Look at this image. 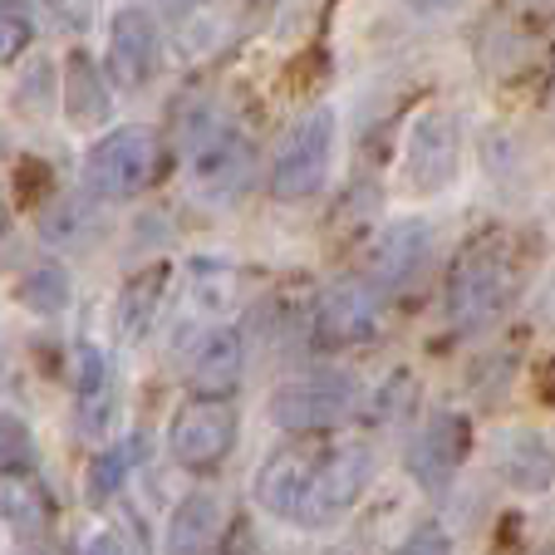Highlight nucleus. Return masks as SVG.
Returning <instances> with one entry per match:
<instances>
[{
	"instance_id": "f257e3e1",
	"label": "nucleus",
	"mask_w": 555,
	"mask_h": 555,
	"mask_svg": "<svg viewBox=\"0 0 555 555\" xmlns=\"http://www.w3.org/2000/svg\"><path fill=\"white\" fill-rule=\"evenodd\" d=\"M516 295V261L506 242H477L457 256L448 275V320L457 330H482Z\"/></svg>"
},
{
	"instance_id": "f03ea898",
	"label": "nucleus",
	"mask_w": 555,
	"mask_h": 555,
	"mask_svg": "<svg viewBox=\"0 0 555 555\" xmlns=\"http://www.w3.org/2000/svg\"><path fill=\"white\" fill-rule=\"evenodd\" d=\"M335 143H339V118L330 104L310 108L291 124L271 157V197L275 202H305L330 182L335 168Z\"/></svg>"
},
{
	"instance_id": "7ed1b4c3",
	"label": "nucleus",
	"mask_w": 555,
	"mask_h": 555,
	"mask_svg": "<svg viewBox=\"0 0 555 555\" xmlns=\"http://www.w3.org/2000/svg\"><path fill=\"white\" fill-rule=\"evenodd\" d=\"M157 163H163V143L153 128H114L85 153V192L99 202H128L153 188Z\"/></svg>"
},
{
	"instance_id": "20e7f679",
	"label": "nucleus",
	"mask_w": 555,
	"mask_h": 555,
	"mask_svg": "<svg viewBox=\"0 0 555 555\" xmlns=\"http://www.w3.org/2000/svg\"><path fill=\"white\" fill-rule=\"evenodd\" d=\"M251 163L256 153L246 143V133L236 124H227V118L207 114L188 128V178L202 197L211 202L236 197L246 188V178H251Z\"/></svg>"
},
{
	"instance_id": "39448f33",
	"label": "nucleus",
	"mask_w": 555,
	"mask_h": 555,
	"mask_svg": "<svg viewBox=\"0 0 555 555\" xmlns=\"http://www.w3.org/2000/svg\"><path fill=\"white\" fill-rule=\"evenodd\" d=\"M462 168V118L448 104H428L403 138V182L418 197L448 192Z\"/></svg>"
},
{
	"instance_id": "423d86ee",
	"label": "nucleus",
	"mask_w": 555,
	"mask_h": 555,
	"mask_svg": "<svg viewBox=\"0 0 555 555\" xmlns=\"http://www.w3.org/2000/svg\"><path fill=\"white\" fill-rule=\"evenodd\" d=\"M369 477H374V452H369L364 442H345V448H325V442H320V457H314V472H310V482H305L295 526L339 521V516L364 496Z\"/></svg>"
},
{
	"instance_id": "0eeeda50",
	"label": "nucleus",
	"mask_w": 555,
	"mask_h": 555,
	"mask_svg": "<svg viewBox=\"0 0 555 555\" xmlns=\"http://www.w3.org/2000/svg\"><path fill=\"white\" fill-rule=\"evenodd\" d=\"M359 403V384L349 374H300L271 393V423L285 433H325L345 423Z\"/></svg>"
},
{
	"instance_id": "6e6552de",
	"label": "nucleus",
	"mask_w": 555,
	"mask_h": 555,
	"mask_svg": "<svg viewBox=\"0 0 555 555\" xmlns=\"http://www.w3.org/2000/svg\"><path fill=\"white\" fill-rule=\"evenodd\" d=\"M104 69H108V85L124 89V94H138V89H147L157 79V69H163V30H157V21L143 5L114 11Z\"/></svg>"
},
{
	"instance_id": "1a4fd4ad",
	"label": "nucleus",
	"mask_w": 555,
	"mask_h": 555,
	"mask_svg": "<svg viewBox=\"0 0 555 555\" xmlns=\"http://www.w3.org/2000/svg\"><path fill=\"white\" fill-rule=\"evenodd\" d=\"M236 442V413H231L227 399H192L178 409L172 418V433H168V448L182 467L192 472H207L217 467L221 457L231 452Z\"/></svg>"
},
{
	"instance_id": "9d476101",
	"label": "nucleus",
	"mask_w": 555,
	"mask_h": 555,
	"mask_svg": "<svg viewBox=\"0 0 555 555\" xmlns=\"http://www.w3.org/2000/svg\"><path fill=\"white\" fill-rule=\"evenodd\" d=\"M428 251H433V227L423 217L388 221L374 236V246H369V285H378V291L409 285L428 266Z\"/></svg>"
},
{
	"instance_id": "9b49d317",
	"label": "nucleus",
	"mask_w": 555,
	"mask_h": 555,
	"mask_svg": "<svg viewBox=\"0 0 555 555\" xmlns=\"http://www.w3.org/2000/svg\"><path fill=\"white\" fill-rule=\"evenodd\" d=\"M378 330V285L335 281L314 305V335L320 345H364Z\"/></svg>"
},
{
	"instance_id": "f8f14e48",
	"label": "nucleus",
	"mask_w": 555,
	"mask_h": 555,
	"mask_svg": "<svg viewBox=\"0 0 555 555\" xmlns=\"http://www.w3.org/2000/svg\"><path fill=\"white\" fill-rule=\"evenodd\" d=\"M467 442H472L467 418H457V413H433L409 448L413 482H418L423 492H448L452 472H457L462 457H467Z\"/></svg>"
},
{
	"instance_id": "ddd939ff",
	"label": "nucleus",
	"mask_w": 555,
	"mask_h": 555,
	"mask_svg": "<svg viewBox=\"0 0 555 555\" xmlns=\"http://www.w3.org/2000/svg\"><path fill=\"white\" fill-rule=\"evenodd\" d=\"M314 457H320V442H291V448L266 457V467L256 472V502H261V512L295 521L305 482H310V472H314Z\"/></svg>"
},
{
	"instance_id": "4468645a",
	"label": "nucleus",
	"mask_w": 555,
	"mask_h": 555,
	"mask_svg": "<svg viewBox=\"0 0 555 555\" xmlns=\"http://www.w3.org/2000/svg\"><path fill=\"white\" fill-rule=\"evenodd\" d=\"M60 94H64V114H69L74 128H99V124H108V114H114V85H108V69L89 50L64 54Z\"/></svg>"
},
{
	"instance_id": "2eb2a0df",
	"label": "nucleus",
	"mask_w": 555,
	"mask_h": 555,
	"mask_svg": "<svg viewBox=\"0 0 555 555\" xmlns=\"http://www.w3.org/2000/svg\"><path fill=\"white\" fill-rule=\"evenodd\" d=\"M242 369H246L242 335L227 330V325H217L197 339V349H192L188 384L197 388V399H227V393H236V384H242Z\"/></svg>"
},
{
	"instance_id": "dca6fc26",
	"label": "nucleus",
	"mask_w": 555,
	"mask_h": 555,
	"mask_svg": "<svg viewBox=\"0 0 555 555\" xmlns=\"http://www.w3.org/2000/svg\"><path fill=\"white\" fill-rule=\"evenodd\" d=\"M221 531H227V512H221V502L211 492H192V496H182V506L172 512L163 555H217Z\"/></svg>"
},
{
	"instance_id": "f3484780",
	"label": "nucleus",
	"mask_w": 555,
	"mask_h": 555,
	"mask_svg": "<svg viewBox=\"0 0 555 555\" xmlns=\"http://www.w3.org/2000/svg\"><path fill=\"white\" fill-rule=\"evenodd\" d=\"M168 285H172V266L168 261H153L124 285L118 295V310H114V325L124 339H143L147 330L157 325L163 314V300H168Z\"/></svg>"
},
{
	"instance_id": "a211bd4d",
	"label": "nucleus",
	"mask_w": 555,
	"mask_h": 555,
	"mask_svg": "<svg viewBox=\"0 0 555 555\" xmlns=\"http://www.w3.org/2000/svg\"><path fill=\"white\" fill-rule=\"evenodd\" d=\"M496 472H502L506 482L526 487V492H541L555 477V448L541 433L516 428V433H506L502 448H496Z\"/></svg>"
},
{
	"instance_id": "6ab92c4d",
	"label": "nucleus",
	"mask_w": 555,
	"mask_h": 555,
	"mask_svg": "<svg viewBox=\"0 0 555 555\" xmlns=\"http://www.w3.org/2000/svg\"><path fill=\"white\" fill-rule=\"evenodd\" d=\"M0 516L21 535H40L54 521V502L30 472H0Z\"/></svg>"
},
{
	"instance_id": "aec40b11",
	"label": "nucleus",
	"mask_w": 555,
	"mask_h": 555,
	"mask_svg": "<svg viewBox=\"0 0 555 555\" xmlns=\"http://www.w3.org/2000/svg\"><path fill=\"white\" fill-rule=\"evenodd\" d=\"M15 295H21V305L35 314H60L64 305H69V275L54 261L30 266V271L21 275V285H15Z\"/></svg>"
},
{
	"instance_id": "412c9836",
	"label": "nucleus",
	"mask_w": 555,
	"mask_h": 555,
	"mask_svg": "<svg viewBox=\"0 0 555 555\" xmlns=\"http://www.w3.org/2000/svg\"><path fill=\"white\" fill-rule=\"evenodd\" d=\"M133 457H138V442H124V448H108V452H99L94 457V467H89V477H85V492H89V502H108V496L124 487V477H128V467H133Z\"/></svg>"
},
{
	"instance_id": "4be33fe9",
	"label": "nucleus",
	"mask_w": 555,
	"mask_h": 555,
	"mask_svg": "<svg viewBox=\"0 0 555 555\" xmlns=\"http://www.w3.org/2000/svg\"><path fill=\"white\" fill-rule=\"evenodd\" d=\"M35 44V21L25 5L15 0H0V64H15L25 50Z\"/></svg>"
},
{
	"instance_id": "5701e85b",
	"label": "nucleus",
	"mask_w": 555,
	"mask_h": 555,
	"mask_svg": "<svg viewBox=\"0 0 555 555\" xmlns=\"http://www.w3.org/2000/svg\"><path fill=\"white\" fill-rule=\"evenodd\" d=\"M35 457V438L30 423L15 413H0V472H25Z\"/></svg>"
},
{
	"instance_id": "b1692460",
	"label": "nucleus",
	"mask_w": 555,
	"mask_h": 555,
	"mask_svg": "<svg viewBox=\"0 0 555 555\" xmlns=\"http://www.w3.org/2000/svg\"><path fill=\"white\" fill-rule=\"evenodd\" d=\"M85 227H89L85 202H60V207L44 211V236H50V242H79Z\"/></svg>"
},
{
	"instance_id": "393cba45",
	"label": "nucleus",
	"mask_w": 555,
	"mask_h": 555,
	"mask_svg": "<svg viewBox=\"0 0 555 555\" xmlns=\"http://www.w3.org/2000/svg\"><path fill=\"white\" fill-rule=\"evenodd\" d=\"M44 188H50V168H44V163H35V157H25L21 172H15V202H25V207H30V202H40Z\"/></svg>"
},
{
	"instance_id": "a878e982",
	"label": "nucleus",
	"mask_w": 555,
	"mask_h": 555,
	"mask_svg": "<svg viewBox=\"0 0 555 555\" xmlns=\"http://www.w3.org/2000/svg\"><path fill=\"white\" fill-rule=\"evenodd\" d=\"M399 555H452V541H448V531H442L438 521H428V526H418V531L409 535V545H403Z\"/></svg>"
},
{
	"instance_id": "bb28decb",
	"label": "nucleus",
	"mask_w": 555,
	"mask_h": 555,
	"mask_svg": "<svg viewBox=\"0 0 555 555\" xmlns=\"http://www.w3.org/2000/svg\"><path fill=\"white\" fill-rule=\"evenodd\" d=\"M403 5H409V11L418 15V21H442V15L457 11L462 0H403Z\"/></svg>"
},
{
	"instance_id": "cd10ccee",
	"label": "nucleus",
	"mask_w": 555,
	"mask_h": 555,
	"mask_svg": "<svg viewBox=\"0 0 555 555\" xmlns=\"http://www.w3.org/2000/svg\"><path fill=\"white\" fill-rule=\"evenodd\" d=\"M163 11H172V15H182V11H197V5H207V0H157Z\"/></svg>"
},
{
	"instance_id": "c85d7f7f",
	"label": "nucleus",
	"mask_w": 555,
	"mask_h": 555,
	"mask_svg": "<svg viewBox=\"0 0 555 555\" xmlns=\"http://www.w3.org/2000/svg\"><path fill=\"white\" fill-rule=\"evenodd\" d=\"M89 555H124V551H118V541H114V535H99V541L89 545Z\"/></svg>"
},
{
	"instance_id": "c756f323",
	"label": "nucleus",
	"mask_w": 555,
	"mask_h": 555,
	"mask_svg": "<svg viewBox=\"0 0 555 555\" xmlns=\"http://www.w3.org/2000/svg\"><path fill=\"white\" fill-rule=\"evenodd\" d=\"M521 11H531V15H551L555 11V0H516Z\"/></svg>"
},
{
	"instance_id": "7c9ffc66",
	"label": "nucleus",
	"mask_w": 555,
	"mask_h": 555,
	"mask_svg": "<svg viewBox=\"0 0 555 555\" xmlns=\"http://www.w3.org/2000/svg\"><path fill=\"white\" fill-rule=\"evenodd\" d=\"M5 231H11V202L0 197V242H5Z\"/></svg>"
},
{
	"instance_id": "2f4dec72",
	"label": "nucleus",
	"mask_w": 555,
	"mask_h": 555,
	"mask_svg": "<svg viewBox=\"0 0 555 555\" xmlns=\"http://www.w3.org/2000/svg\"><path fill=\"white\" fill-rule=\"evenodd\" d=\"M551 555H555V551H551Z\"/></svg>"
}]
</instances>
